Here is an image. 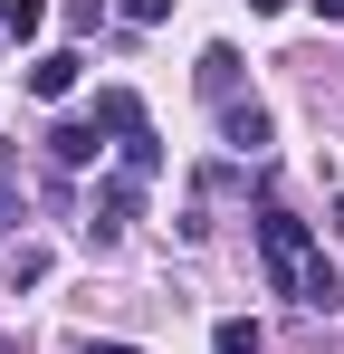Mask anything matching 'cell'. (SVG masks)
I'll list each match as a JSON object with an SVG mask.
<instances>
[{
    "mask_svg": "<svg viewBox=\"0 0 344 354\" xmlns=\"http://www.w3.org/2000/svg\"><path fill=\"white\" fill-rule=\"evenodd\" d=\"M258 259H268V288L296 297V306H316V316H335L344 306V278H335V259L316 249V230L296 221V211H258Z\"/></svg>",
    "mask_w": 344,
    "mask_h": 354,
    "instance_id": "1",
    "label": "cell"
},
{
    "mask_svg": "<svg viewBox=\"0 0 344 354\" xmlns=\"http://www.w3.org/2000/svg\"><path fill=\"white\" fill-rule=\"evenodd\" d=\"M144 211V182L134 173H96V201H86V230H96V249L106 239H124V221Z\"/></svg>",
    "mask_w": 344,
    "mask_h": 354,
    "instance_id": "2",
    "label": "cell"
},
{
    "mask_svg": "<svg viewBox=\"0 0 344 354\" xmlns=\"http://www.w3.org/2000/svg\"><path fill=\"white\" fill-rule=\"evenodd\" d=\"M220 144L239 153V163H268V144H278V124H268V106H258V96H239V106H220Z\"/></svg>",
    "mask_w": 344,
    "mask_h": 354,
    "instance_id": "3",
    "label": "cell"
},
{
    "mask_svg": "<svg viewBox=\"0 0 344 354\" xmlns=\"http://www.w3.org/2000/svg\"><path fill=\"white\" fill-rule=\"evenodd\" d=\"M48 153H57V173H96V153H106L96 115H67V124H48Z\"/></svg>",
    "mask_w": 344,
    "mask_h": 354,
    "instance_id": "4",
    "label": "cell"
},
{
    "mask_svg": "<svg viewBox=\"0 0 344 354\" xmlns=\"http://www.w3.org/2000/svg\"><path fill=\"white\" fill-rule=\"evenodd\" d=\"M191 86L211 96V115H220V106H239V48H201V67H191Z\"/></svg>",
    "mask_w": 344,
    "mask_h": 354,
    "instance_id": "5",
    "label": "cell"
},
{
    "mask_svg": "<svg viewBox=\"0 0 344 354\" xmlns=\"http://www.w3.org/2000/svg\"><path fill=\"white\" fill-rule=\"evenodd\" d=\"M96 134H115V144L144 134V96H134V86H106V96H96Z\"/></svg>",
    "mask_w": 344,
    "mask_h": 354,
    "instance_id": "6",
    "label": "cell"
},
{
    "mask_svg": "<svg viewBox=\"0 0 344 354\" xmlns=\"http://www.w3.org/2000/svg\"><path fill=\"white\" fill-rule=\"evenodd\" d=\"M77 67H86L77 48H48V58H29V96H48V106H57V96L77 86Z\"/></svg>",
    "mask_w": 344,
    "mask_h": 354,
    "instance_id": "7",
    "label": "cell"
},
{
    "mask_svg": "<svg viewBox=\"0 0 344 354\" xmlns=\"http://www.w3.org/2000/svg\"><path fill=\"white\" fill-rule=\"evenodd\" d=\"M115 173H134V182H153V173H163V144H153V124L115 144Z\"/></svg>",
    "mask_w": 344,
    "mask_h": 354,
    "instance_id": "8",
    "label": "cell"
},
{
    "mask_svg": "<svg viewBox=\"0 0 344 354\" xmlns=\"http://www.w3.org/2000/svg\"><path fill=\"white\" fill-rule=\"evenodd\" d=\"M211 354H268L258 316H220V326H211Z\"/></svg>",
    "mask_w": 344,
    "mask_h": 354,
    "instance_id": "9",
    "label": "cell"
},
{
    "mask_svg": "<svg viewBox=\"0 0 344 354\" xmlns=\"http://www.w3.org/2000/svg\"><path fill=\"white\" fill-rule=\"evenodd\" d=\"M48 278V249H10V288H39Z\"/></svg>",
    "mask_w": 344,
    "mask_h": 354,
    "instance_id": "10",
    "label": "cell"
},
{
    "mask_svg": "<svg viewBox=\"0 0 344 354\" xmlns=\"http://www.w3.org/2000/svg\"><path fill=\"white\" fill-rule=\"evenodd\" d=\"M115 19H134V29H153V19H172V0H115Z\"/></svg>",
    "mask_w": 344,
    "mask_h": 354,
    "instance_id": "11",
    "label": "cell"
},
{
    "mask_svg": "<svg viewBox=\"0 0 344 354\" xmlns=\"http://www.w3.org/2000/svg\"><path fill=\"white\" fill-rule=\"evenodd\" d=\"M77 354H144V345H124V335H86Z\"/></svg>",
    "mask_w": 344,
    "mask_h": 354,
    "instance_id": "12",
    "label": "cell"
},
{
    "mask_svg": "<svg viewBox=\"0 0 344 354\" xmlns=\"http://www.w3.org/2000/svg\"><path fill=\"white\" fill-rule=\"evenodd\" d=\"M316 19H325V29H344V0H316Z\"/></svg>",
    "mask_w": 344,
    "mask_h": 354,
    "instance_id": "13",
    "label": "cell"
},
{
    "mask_svg": "<svg viewBox=\"0 0 344 354\" xmlns=\"http://www.w3.org/2000/svg\"><path fill=\"white\" fill-rule=\"evenodd\" d=\"M10 211H19V192H10V182H0V221H10Z\"/></svg>",
    "mask_w": 344,
    "mask_h": 354,
    "instance_id": "14",
    "label": "cell"
},
{
    "mask_svg": "<svg viewBox=\"0 0 344 354\" xmlns=\"http://www.w3.org/2000/svg\"><path fill=\"white\" fill-rule=\"evenodd\" d=\"M0 354H29V335H0Z\"/></svg>",
    "mask_w": 344,
    "mask_h": 354,
    "instance_id": "15",
    "label": "cell"
},
{
    "mask_svg": "<svg viewBox=\"0 0 344 354\" xmlns=\"http://www.w3.org/2000/svg\"><path fill=\"white\" fill-rule=\"evenodd\" d=\"M249 10H287V0H249Z\"/></svg>",
    "mask_w": 344,
    "mask_h": 354,
    "instance_id": "16",
    "label": "cell"
},
{
    "mask_svg": "<svg viewBox=\"0 0 344 354\" xmlns=\"http://www.w3.org/2000/svg\"><path fill=\"white\" fill-rule=\"evenodd\" d=\"M335 230H344V201H335Z\"/></svg>",
    "mask_w": 344,
    "mask_h": 354,
    "instance_id": "17",
    "label": "cell"
}]
</instances>
